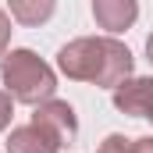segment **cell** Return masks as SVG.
Returning a JSON list of instances; mask_svg holds the SVG:
<instances>
[{"label": "cell", "instance_id": "30bf717a", "mask_svg": "<svg viewBox=\"0 0 153 153\" xmlns=\"http://www.w3.org/2000/svg\"><path fill=\"white\" fill-rule=\"evenodd\" d=\"M7 43H11V14L0 11V57L7 53Z\"/></svg>", "mask_w": 153, "mask_h": 153}, {"label": "cell", "instance_id": "9c48e42d", "mask_svg": "<svg viewBox=\"0 0 153 153\" xmlns=\"http://www.w3.org/2000/svg\"><path fill=\"white\" fill-rule=\"evenodd\" d=\"M11 114H14V96L7 89H0V132L11 125Z\"/></svg>", "mask_w": 153, "mask_h": 153}, {"label": "cell", "instance_id": "277c9868", "mask_svg": "<svg viewBox=\"0 0 153 153\" xmlns=\"http://www.w3.org/2000/svg\"><path fill=\"white\" fill-rule=\"evenodd\" d=\"M32 121L43 125L46 132H53L61 143H71L78 135V117H75V111H71L68 100H43V103H36Z\"/></svg>", "mask_w": 153, "mask_h": 153}, {"label": "cell", "instance_id": "5b68a950", "mask_svg": "<svg viewBox=\"0 0 153 153\" xmlns=\"http://www.w3.org/2000/svg\"><path fill=\"white\" fill-rule=\"evenodd\" d=\"M61 146L64 143L53 132H46L43 125H36V121L18 125L7 135V153H61Z\"/></svg>", "mask_w": 153, "mask_h": 153}, {"label": "cell", "instance_id": "8992f818", "mask_svg": "<svg viewBox=\"0 0 153 153\" xmlns=\"http://www.w3.org/2000/svg\"><path fill=\"white\" fill-rule=\"evenodd\" d=\"M93 18H96L100 29H107L111 36H117V32L135 25L139 0H93Z\"/></svg>", "mask_w": 153, "mask_h": 153}, {"label": "cell", "instance_id": "3957f363", "mask_svg": "<svg viewBox=\"0 0 153 153\" xmlns=\"http://www.w3.org/2000/svg\"><path fill=\"white\" fill-rule=\"evenodd\" d=\"M111 100L128 117H150L153 114V75H128L111 89Z\"/></svg>", "mask_w": 153, "mask_h": 153}, {"label": "cell", "instance_id": "ba28073f", "mask_svg": "<svg viewBox=\"0 0 153 153\" xmlns=\"http://www.w3.org/2000/svg\"><path fill=\"white\" fill-rule=\"evenodd\" d=\"M132 146H135V139H128V135H121V132H111V135L96 146V153H132Z\"/></svg>", "mask_w": 153, "mask_h": 153}, {"label": "cell", "instance_id": "8fae6325", "mask_svg": "<svg viewBox=\"0 0 153 153\" xmlns=\"http://www.w3.org/2000/svg\"><path fill=\"white\" fill-rule=\"evenodd\" d=\"M132 153H153V135H143V139H135Z\"/></svg>", "mask_w": 153, "mask_h": 153}, {"label": "cell", "instance_id": "52a82bcc", "mask_svg": "<svg viewBox=\"0 0 153 153\" xmlns=\"http://www.w3.org/2000/svg\"><path fill=\"white\" fill-rule=\"evenodd\" d=\"M7 7H11V18H14V22L36 29V25H46V22L53 18L57 0H7Z\"/></svg>", "mask_w": 153, "mask_h": 153}, {"label": "cell", "instance_id": "6da1fadb", "mask_svg": "<svg viewBox=\"0 0 153 153\" xmlns=\"http://www.w3.org/2000/svg\"><path fill=\"white\" fill-rule=\"evenodd\" d=\"M57 68L71 82L114 89L117 82L132 75V50L114 36H82V39H71L68 46H61Z\"/></svg>", "mask_w": 153, "mask_h": 153}, {"label": "cell", "instance_id": "7c38bea8", "mask_svg": "<svg viewBox=\"0 0 153 153\" xmlns=\"http://www.w3.org/2000/svg\"><path fill=\"white\" fill-rule=\"evenodd\" d=\"M146 61H150V64H153V36L146 39Z\"/></svg>", "mask_w": 153, "mask_h": 153}, {"label": "cell", "instance_id": "7a4b0ae2", "mask_svg": "<svg viewBox=\"0 0 153 153\" xmlns=\"http://www.w3.org/2000/svg\"><path fill=\"white\" fill-rule=\"evenodd\" d=\"M0 78H4V89L18 103H29V107H36L43 100H53V93H57L53 68L25 46L0 57Z\"/></svg>", "mask_w": 153, "mask_h": 153}, {"label": "cell", "instance_id": "4fadbf2b", "mask_svg": "<svg viewBox=\"0 0 153 153\" xmlns=\"http://www.w3.org/2000/svg\"><path fill=\"white\" fill-rule=\"evenodd\" d=\"M150 121H153V114H150Z\"/></svg>", "mask_w": 153, "mask_h": 153}]
</instances>
